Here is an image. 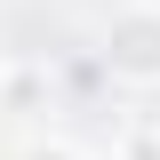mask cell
<instances>
[{
    "mask_svg": "<svg viewBox=\"0 0 160 160\" xmlns=\"http://www.w3.org/2000/svg\"><path fill=\"white\" fill-rule=\"evenodd\" d=\"M32 160H80V152H64V144H48V152H32Z\"/></svg>",
    "mask_w": 160,
    "mask_h": 160,
    "instance_id": "obj_3",
    "label": "cell"
},
{
    "mask_svg": "<svg viewBox=\"0 0 160 160\" xmlns=\"http://www.w3.org/2000/svg\"><path fill=\"white\" fill-rule=\"evenodd\" d=\"M104 72L120 80H160V8L152 0H128L104 32Z\"/></svg>",
    "mask_w": 160,
    "mask_h": 160,
    "instance_id": "obj_1",
    "label": "cell"
},
{
    "mask_svg": "<svg viewBox=\"0 0 160 160\" xmlns=\"http://www.w3.org/2000/svg\"><path fill=\"white\" fill-rule=\"evenodd\" d=\"M8 104H16V112H32V104H40V80L16 72V80H8Z\"/></svg>",
    "mask_w": 160,
    "mask_h": 160,
    "instance_id": "obj_2",
    "label": "cell"
}]
</instances>
